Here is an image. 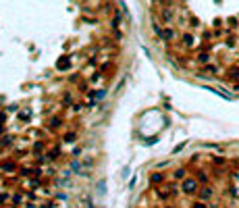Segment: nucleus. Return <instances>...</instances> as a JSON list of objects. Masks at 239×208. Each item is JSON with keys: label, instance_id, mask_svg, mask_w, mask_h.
Wrapping results in <instances>:
<instances>
[{"label": "nucleus", "instance_id": "1", "mask_svg": "<svg viewBox=\"0 0 239 208\" xmlns=\"http://www.w3.org/2000/svg\"><path fill=\"white\" fill-rule=\"evenodd\" d=\"M194 185H196L194 181H187V183H185V190H187V192H194Z\"/></svg>", "mask_w": 239, "mask_h": 208}, {"label": "nucleus", "instance_id": "2", "mask_svg": "<svg viewBox=\"0 0 239 208\" xmlns=\"http://www.w3.org/2000/svg\"><path fill=\"white\" fill-rule=\"evenodd\" d=\"M235 89H237V92H239V83H237V85H235Z\"/></svg>", "mask_w": 239, "mask_h": 208}]
</instances>
